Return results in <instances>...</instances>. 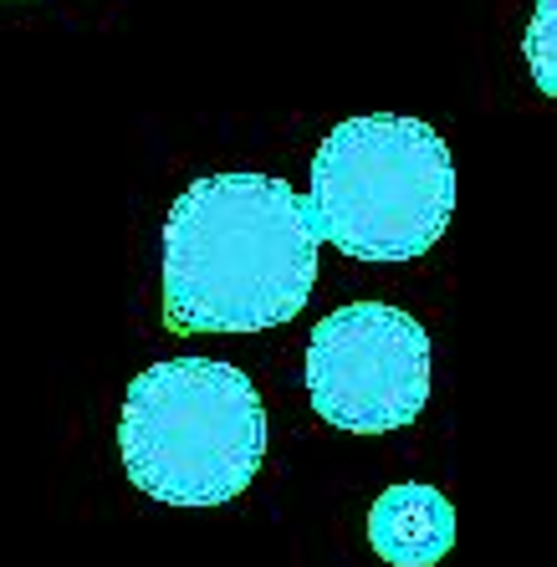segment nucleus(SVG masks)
<instances>
[{"mask_svg": "<svg viewBox=\"0 0 557 567\" xmlns=\"http://www.w3.org/2000/svg\"><path fill=\"white\" fill-rule=\"evenodd\" d=\"M322 236L277 174H205L164 220V322L174 332H266L318 287Z\"/></svg>", "mask_w": 557, "mask_h": 567, "instance_id": "obj_1", "label": "nucleus"}, {"mask_svg": "<svg viewBox=\"0 0 557 567\" xmlns=\"http://www.w3.org/2000/svg\"><path fill=\"white\" fill-rule=\"evenodd\" d=\"M123 471L164 506H226L266 461V404L220 358H164L128 383L118 414Z\"/></svg>", "mask_w": 557, "mask_h": 567, "instance_id": "obj_2", "label": "nucleus"}, {"mask_svg": "<svg viewBox=\"0 0 557 567\" xmlns=\"http://www.w3.org/2000/svg\"><path fill=\"white\" fill-rule=\"evenodd\" d=\"M307 215L353 261H414L455 215L451 148L425 118H343L312 158Z\"/></svg>", "mask_w": 557, "mask_h": 567, "instance_id": "obj_3", "label": "nucleus"}, {"mask_svg": "<svg viewBox=\"0 0 557 567\" xmlns=\"http://www.w3.org/2000/svg\"><path fill=\"white\" fill-rule=\"evenodd\" d=\"M312 410L348 435L404 430L430 404V332L389 302H348L307 338Z\"/></svg>", "mask_w": 557, "mask_h": 567, "instance_id": "obj_4", "label": "nucleus"}, {"mask_svg": "<svg viewBox=\"0 0 557 567\" xmlns=\"http://www.w3.org/2000/svg\"><path fill=\"white\" fill-rule=\"evenodd\" d=\"M373 553L394 567H435L455 542V512L425 481L389 486L369 512Z\"/></svg>", "mask_w": 557, "mask_h": 567, "instance_id": "obj_5", "label": "nucleus"}]
</instances>
